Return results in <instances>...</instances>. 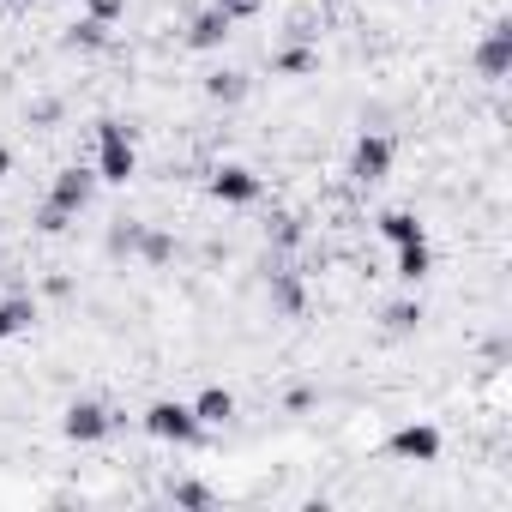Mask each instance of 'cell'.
I'll return each mask as SVG.
<instances>
[{
  "mask_svg": "<svg viewBox=\"0 0 512 512\" xmlns=\"http://www.w3.org/2000/svg\"><path fill=\"white\" fill-rule=\"evenodd\" d=\"M139 175V151H133V133L121 121H97V181L109 187H127Z\"/></svg>",
  "mask_w": 512,
  "mask_h": 512,
  "instance_id": "obj_1",
  "label": "cell"
},
{
  "mask_svg": "<svg viewBox=\"0 0 512 512\" xmlns=\"http://www.w3.org/2000/svg\"><path fill=\"white\" fill-rule=\"evenodd\" d=\"M145 434L151 440H163V446H199V416H193V404H181V398H157L151 410H145Z\"/></svg>",
  "mask_w": 512,
  "mask_h": 512,
  "instance_id": "obj_2",
  "label": "cell"
},
{
  "mask_svg": "<svg viewBox=\"0 0 512 512\" xmlns=\"http://www.w3.org/2000/svg\"><path fill=\"white\" fill-rule=\"evenodd\" d=\"M109 428H115V416H109V404H97V398H73L67 416H61V434H67L73 446H97V440H109Z\"/></svg>",
  "mask_w": 512,
  "mask_h": 512,
  "instance_id": "obj_3",
  "label": "cell"
},
{
  "mask_svg": "<svg viewBox=\"0 0 512 512\" xmlns=\"http://www.w3.org/2000/svg\"><path fill=\"white\" fill-rule=\"evenodd\" d=\"M205 187H211V199H223V205H253V199L266 193V181L253 175L247 163H217Z\"/></svg>",
  "mask_w": 512,
  "mask_h": 512,
  "instance_id": "obj_4",
  "label": "cell"
},
{
  "mask_svg": "<svg viewBox=\"0 0 512 512\" xmlns=\"http://www.w3.org/2000/svg\"><path fill=\"white\" fill-rule=\"evenodd\" d=\"M350 175H356L362 187L386 181V175H392V139H386V133H362L356 151H350Z\"/></svg>",
  "mask_w": 512,
  "mask_h": 512,
  "instance_id": "obj_5",
  "label": "cell"
},
{
  "mask_svg": "<svg viewBox=\"0 0 512 512\" xmlns=\"http://www.w3.org/2000/svg\"><path fill=\"white\" fill-rule=\"evenodd\" d=\"M91 193H97V169H79V163H73V169H61V175H55L49 205H61L67 217H79V211L91 205Z\"/></svg>",
  "mask_w": 512,
  "mask_h": 512,
  "instance_id": "obj_6",
  "label": "cell"
},
{
  "mask_svg": "<svg viewBox=\"0 0 512 512\" xmlns=\"http://www.w3.org/2000/svg\"><path fill=\"white\" fill-rule=\"evenodd\" d=\"M392 458H404V464H434V458H440V428H434V422H404V428L392 434Z\"/></svg>",
  "mask_w": 512,
  "mask_h": 512,
  "instance_id": "obj_7",
  "label": "cell"
},
{
  "mask_svg": "<svg viewBox=\"0 0 512 512\" xmlns=\"http://www.w3.org/2000/svg\"><path fill=\"white\" fill-rule=\"evenodd\" d=\"M476 67H482V79H506V73H512V25H506V19L488 25V37H482V49H476Z\"/></svg>",
  "mask_w": 512,
  "mask_h": 512,
  "instance_id": "obj_8",
  "label": "cell"
},
{
  "mask_svg": "<svg viewBox=\"0 0 512 512\" xmlns=\"http://www.w3.org/2000/svg\"><path fill=\"white\" fill-rule=\"evenodd\" d=\"M229 31H235V25H229L217 7H205V13L187 25V43H193V49H223V43H229Z\"/></svg>",
  "mask_w": 512,
  "mask_h": 512,
  "instance_id": "obj_9",
  "label": "cell"
},
{
  "mask_svg": "<svg viewBox=\"0 0 512 512\" xmlns=\"http://www.w3.org/2000/svg\"><path fill=\"white\" fill-rule=\"evenodd\" d=\"M193 416H199V428H223V422L235 416V392H223V386H205V392L193 398Z\"/></svg>",
  "mask_w": 512,
  "mask_h": 512,
  "instance_id": "obj_10",
  "label": "cell"
},
{
  "mask_svg": "<svg viewBox=\"0 0 512 512\" xmlns=\"http://www.w3.org/2000/svg\"><path fill=\"white\" fill-rule=\"evenodd\" d=\"M392 272H398L404 284H422V278L434 272V253H428V235H422V241H404V247H398V266H392Z\"/></svg>",
  "mask_w": 512,
  "mask_h": 512,
  "instance_id": "obj_11",
  "label": "cell"
},
{
  "mask_svg": "<svg viewBox=\"0 0 512 512\" xmlns=\"http://www.w3.org/2000/svg\"><path fill=\"white\" fill-rule=\"evenodd\" d=\"M37 320V302L31 296H7V302H0V344H7L13 332H25Z\"/></svg>",
  "mask_w": 512,
  "mask_h": 512,
  "instance_id": "obj_12",
  "label": "cell"
},
{
  "mask_svg": "<svg viewBox=\"0 0 512 512\" xmlns=\"http://www.w3.org/2000/svg\"><path fill=\"white\" fill-rule=\"evenodd\" d=\"M380 235H386L392 247H404V241H422V223H416L410 211H386V217H380Z\"/></svg>",
  "mask_w": 512,
  "mask_h": 512,
  "instance_id": "obj_13",
  "label": "cell"
},
{
  "mask_svg": "<svg viewBox=\"0 0 512 512\" xmlns=\"http://www.w3.org/2000/svg\"><path fill=\"white\" fill-rule=\"evenodd\" d=\"M272 73H278V79H302V73H314V49H302V43L284 49V55L272 61Z\"/></svg>",
  "mask_w": 512,
  "mask_h": 512,
  "instance_id": "obj_14",
  "label": "cell"
},
{
  "mask_svg": "<svg viewBox=\"0 0 512 512\" xmlns=\"http://www.w3.org/2000/svg\"><path fill=\"white\" fill-rule=\"evenodd\" d=\"M205 97H217V103H241V97H247V79H241V73H211V79H205Z\"/></svg>",
  "mask_w": 512,
  "mask_h": 512,
  "instance_id": "obj_15",
  "label": "cell"
},
{
  "mask_svg": "<svg viewBox=\"0 0 512 512\" xmlns=\"http://www.w3.org/2000/svg\"><path fill=\"white\" fill-rule=\"evenodd\" d=\"M67 43H73V49H103V43H109V25L85 19V25H73V31H67Z\"/></svg>",
  "mask_w": 512,
  "mask_h": 512,
  "instance_id": "obj_16",
  "label": "cell"
},
{
  "mask_svg": "<svg viewBox=\"0 0 512 512\" xmlns=\"http://www.w3.org/2000/svg\"><path fill=\"white\" fill-rule=\"evenodd\" d=\"M272 302H278V314L296 320V314H302V284H296V278H278V284H272Z\"/></svg>",
  "mask_w": 512,
  "mask_h": 512,
  "instance_id": "obj_17",
  "label": "cell"
},
{
  "mask_svg": "<svg viewBox=\"0 0 512 512\" xmlns=\"http://www.w3.org/2000/svg\"><path fill=\"white\" fill-rule=\"evenodd\" d=\"M217 494L205 488V482H175V506H193V512H205Z\"/></svg>",
  "mask_w": 512,
  "mask_h": 512,
  "instance_id": "obj_18",
  "label": "cell"
},
{
  "mask_svg": "<svg viewBox=\"0 0 512 512\" xmlns=\"http://www.w3.org/2000/svg\"><path fill=\"white\" fill-rule=\"evenodd\" d=\"M416 320H422V302H398V308H386V326H392V332H416Z\"/></svg>",
  "mask_w": 512,
  "mask_h": 512,
  "instance_id": "obj_19",
  "label": "cell"
},
{
  "mask_svg": "<svg viewBox=\"0 0 512 512\" xmlns=\"http://www.w3.org/2000/svg\"><path fill=\"white\" fill-rule=\"evenodd\" d=\"M133 241L145 247V260H151V266H163L169 253H175V247H169V235H133Z\"/></svg>",
  "mask_w": 512,
  "mask_h": 512,
  "instance_id": "obj_20",
  "label": "cell"
},
{
  "mask_svg": "<svg viewBox=\"0 0 512 512\" xmlns=\"http://www.w3.org/2000/svg\"><path fill=\"white\" fill-rule=\"evenodd\" d=\"M217 13H223L229 25H241V19H253V13H260V0H217Z\"/></svg>",
  "mask_w": 512,
  "mask_h": 512,
  "instance_id": "obj_21",
  "label": "cell"
},
{
  "mask_svg": "<svg viewBox=\"0 0 512 512\" xmlns=\"http://www.w3.org/2000/svg\"><path fill=\"white\" fill-rule=\"evenodd\" d=\"M67 223H73V217H67L61 205H43V211H37V229H43V235H61Z\"/></svg>",
  "mask_w": 512,
  "mask_h": 512,
  "instance_id": "obj_22",
  "label": "cell"
},
{
  "mask_svg": "<svg viewBox=\"0 0 512 512\" xmlns=\"http://www.w3.org/2000/svg\"><path fill=\"white\" fill-rule=\"evenodd\" d=\"M121 13H127V0H91V19L97 25H115Z\"/></svg>",
  "mask_w": 512,
  "mask_h": 512,
  "instance_id": "obj_23",
  "label": "cell"
},
{
  "mask_svg": "<svg viewBox=\"0 0 512 512\" xmlns=\"http://www.w3.org/2000/svg\"><path fill=\"white\" fill-rule=\"evenodd\" d=\"M7 175H13V151H7V145H0V181H7Z\"/></svg>",
  "mask_w": 512,
  "mask_h": 512,
  "instance_id": "obj_24",
  "label": "cell"
}]
</instances>
